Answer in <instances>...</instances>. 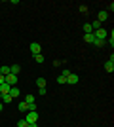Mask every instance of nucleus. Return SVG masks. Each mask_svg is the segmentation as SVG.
<instances>
[{"label":"nucleus","instance_id":"nucleus-1","mask_svg":"<svg viewBox=\"0 0 114 127\" xmlns=\"http://www.w3.org/2000/svg\"><path fill=\"white\" fill-rule=\"evenodd\" d=\"M23 120H25L29 125H31V123H36L38 122V112H27V116L23 118Z\"/></svg>","mask_w":114,"mask_h":127},{"label":"nucleus","instance_id":"nucleus-2","mask_svg":"<svg viewBox=\"0 0 114 127\" xmlns=\"http://www.w3.org/2000/svg\"><path fill=\"white\" fill-rule=\"evenodd\" d=\"M93 36L97 38V40H105V38L109 36V32H107L103 27H101V29H97V31H93Z\"/></svg>","mask_w":114,"mask_h":127},{"label":"nucleus","instance_id":"nucleus-3","mask_svg":"<svg viewBox=\"0 0 114 127\" xmlns=\"http://www.w3.org/2000/svg\"><path fill=\"white\" fill-rule=\"evenodd\" d=\"M105 70H107V72H112V70H114V57H112V55H110V59L105 63Z\"/></svg>","mask_w":114,"mask_h":127},{"label":"nucleus","instance_id":"nucleus-4","mask_svg":"<svg viewBox=\"0 0 114 127\" xmlns=\"http://www.w3.org/2000/svg\"><path fill=\"white\" fill-rule=\"evenodd\" d=\"M31 51H33V55H38V53L42 51V46H40L38 42H33L31 44Z\"/></svg>","mask_w":114,"mask_h":127},{"label":"nucleus","instance_id":"nucleus-5","mask_svg":"<svg viewBox=\"0 0 114 127\" xmlns=\"http://www.w3.org/2000/svg\"><path fill=\"white\" fill-rule=\"evenodd\" d=\"M6 84L13 87V85L17 84V76H13V74H8V76H6Z\"/></svg>","mask_w":114,"mask_h":127},{"label":"nucleus","instance_id":"nucleus-6","mask_svg":"<svg viewBox=\"0 0 114 127\" xmlns=\"http://www.w3.org/2000/svg\"><path fill=\"white\" fill-rule=\"evenodd\" d=\"M19 72H21V66H19V64H11V66H10V74L19 76Z\"/></svg>","mask_w":114,"mask_h":127},{"label":"nucleus","instance_id":"nucleus-7","mask_svg":"<svg viewBox=\"0 0 114 127\" xmlns=\"http://www.w3.org/2000/svg\"><path fill=\"white\" fill-rule=\"evenodd\" d=\"M10 89H11V85L2 84V85H0V95H8V93H10Z\"/></svg>","mask_w":114,"mask_h":127},{"label":"nucleus","instance_id":"nucleus-8","mask_svg":"<svg viewBox=\"0 0 114 127\" xmlns=\"http://www.w3.org/2000/svg\"><path fill=\"white\" fill-rule=\"evenodd\" d=\"M107 19H109V13H107V11H99V15H97V21L99 23H103V21H107Z\"/></svg>","mask_w":114,"mask_h":127},{"label":"nucleus","instance_id":"nucleus-9","mask_svg":"<svg viewBox=\"0 0 114 127\" xmlns=\"http://www.w3.org/2000/svg\"><path fill=\"white\" fill-rule=\"evenodd\" d=\"M76 82H78V74H69L67 76V84H76Z\"/></svg>","mask_w":114,"mask_h":127},{"label":"nucleus","instance_id":"nucleus-10","mask_svg":"<svg viewBox=\"0 0 114 127\" xmlns=\"http://www.w3.org/2000/svg\"><path fill=\"white\" fill-rule=\"evenodd\" d=\"M46 84H48V82H46V78H38V80H36L38 89H40V87H46Z\"/></svg>","mask_w":114,"mask_h":127},{"label":"nucleus","instance_id":"nucleus-11","mask_svg":"<svg viewBox=\"0 0 114 127\" xmlns=\"http://www.w3.org/2000/svg\"><path fill=\"white\" fill-rule=\"evenodd\" d=\"M84 40H86L87 44H93V40H95V36H93V32H91V34H84Z\"/></svg>","mask_w":114,"mask_h":127},{"label":"nucleus","instance_id":"nucleus-12","mask_svg":"<svg viewBox=\"0 0 114 127\" xmlns=\"http://www.w3.org/2000/svg\"><path fill=\"white\" fill-rule=\"evenodd\" d=\"M19 110H21V112H29V104L25 101H21V102H19Z\"/></svg>","mask_w":114,"mask_h":127},{"label":"nucleus","instance_id":"nucleus-13","mask_svg":"<svg viewBox=\"0 0 114 127\" xmlns=\"http://www.w3.org/2000/svg\"><path fill=\"white\" fill-rule=\"evenodd\" d=\"M11 101H13V99L10 97V93H8V95H2V102H4V104H10Z\"/></svg>","mask_w":114,"mask_h":127},{"label":"nucleus","instance_id":"nucleus-14","mask_svg":"<svg viewBox=\"0 0 114 127\" xmlns=\"http://www.w3.org/2000/svg\"><path fill=\"white\" fill-rule=\"evenodd\" d=\"M10 97L11 99H13V97H19V89H17V87H11L10 89Z\"/></svg>","mask_w":114,"mask_h":127},{"label":"nucleus","instance_id":"nucleus-15","mask_svg":"<svg viewBox=\"0 0 114 127\" xmlns=\"http://www.w3.org/2000/svg\"><path fill=\"white\" fill-rule=\"evenodd\" d=\"M34 61H36L38 64H42V63H44V55H42V53H38V55H34Z\"/></svg>","mask_w":114,"mask_h":127},{"label":"nucleus","instance_id":"nucleus-16","mask_svg":"<svg viewBox=\"0 0 114 127\" xmlns=\"http://www.w3.org/2000/svg\"><path fill=\"white\" fill-rule=\"evenodd\" d=\"M84 32H86V34H91V32H93V29H91V25H89V23H86V25H84Z\"/></svg>","mask_w":114,"mask_h":127},{"label":"nucleus","instance_id":"nucleus-17","mask_svg":"<svg viewBox=\"0 0 114 127\" xmlns=\"http://www.w3.org/2000/svg\"><path fill=\"white\" fill-rule=\"evenodd\" d=\"M93 44H95L97 48H103V46H105V40H97V38H95V40H93Z\"/></svg>","mask_w":114,"mask_h":127},{"label":"nucleus","instance_id":"nucleus-18","mask_svg":"<svg viewBox=\"0 0 114 127\" xmlns=\"http://www.w3.org/2000/svg\"><path fill=\"white\" fill-rule=\"evenodd\" d=\"M25 102H29V104L34 102V95H27V97H25Z\"/></svg>","mask_w":114,"mask_h":127},{"label":"nucleus","instance_id":"nucleus-19","mask_svg":"<svg viewBox=\"0 0 114 127\" xmlns=\"http://www.w3.org/2000/svg\"><path fill=\"white\" fill-rule=\"evenodd\" d=\"M29 123L25 122V120H19V122H17V127H27Z\"/></svg>","mask_w":114,"mask_h":127},{"label":"nucleus","instance_id":"nucleus-20","mask_svg":"<svg viewBox=\"0 0 114 127\" xmlns=\"http://www.w3.org/2000/svg\"><path fill=\"white\" fill-rule=\"evenodd\" d=\"M57 84H67V78L65 76H59V78H57Z\"/></svg>","mask_w":114,"mask_h":127},{"label":"nucleus","instance_id":"nucleus-21","mask_svg":"<svg viewBox=\"0 0 114 127\" xmlns=\"http://www.w3.org/2000/svg\"><path fill=\"white\" fill-rule=\"evenodd\" d=\"M109 44H110V48L114 46V32H110V38H109Z\"/></svg>","mask_w":114,"mask_h":127},{"label":"nucleus","instance_id":"nucleus-22","mask_svg":"<svg viewBox=\"0 0 114 127\" xmlns=\"http://www.w3.org/2000/svg\"><path fill=\"white\" fill-rule=\"evenodd\" d=\"M38 93H40V95H46L48 91H46V87H40V89H38Z\"/></svg>","mask_w":114,"mask_h":127},{"label":"nucleus","instance_id":"nucleus-23","mask_svg":"<svg viewBox=\"0 0 114 127\" xmlns=\"http://www.w3.org/2000/svg\"><path fill=\"white\" fill-rule=\"evenodd\" d=\"M69 74H71V70H69V68H65V70H63V74H61V76H65V78H67V76H69Z\"/></svg>","mask_w":114,"mask_h":127},{"label":"nucleus","instance_id":"nucleus-24","mask_svg":"<svg viewBox=\"0 0 114 127\" xmlns=\"http://www.w3.org/2000/svg\"><path fill=\"white\" fill-rule=\"evenodd\" d=\"M2 84H6V76L0 74V85H2Z\"/></svg>","mask_w":114,"mask_h":127},{"label":"nucleus","instance_id":"nucleus-25","mask_svg":"<svg viewBox=\"0 0 114 127\" xmlns=\"http://www.w3.org/2000/svg\"><path fill=\"white\" fill-rule=\"evenodd\" d=\"M27 127H36V123H31V125H27Z\"/></svg>","mask_w":114,"mask_h":127},{"label":"nucleus","instance_id":"nucleus-26","mask_svg":"<svg viewBox=\"0 0 114 127\" xmlns=\"http://www.w3.org/2000/svg\"><path fill=\"white\" fill-rule=\"evenodd\" d=\"M0 112H2V102H0Z\"/></svg>","mask_w":114,"mask_h":127}]
</instances>
